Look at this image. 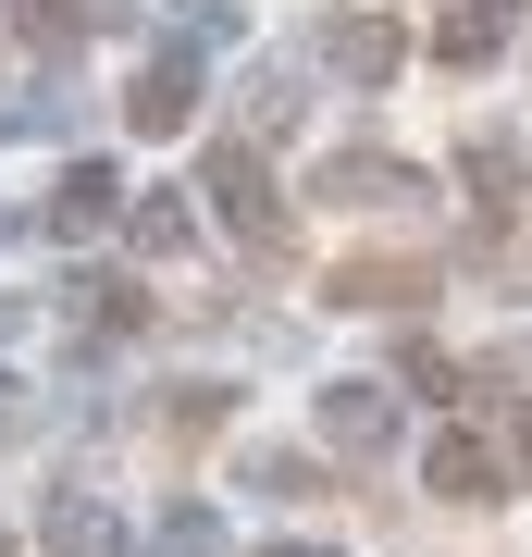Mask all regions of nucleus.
I'll return each mask as SVG.
<instances>
[{
  "instance_id": "f257e3e1",
  "label": "nucleus",
  "mask_w": 532,
  "mask_h": 557,
  "mask_svg": "<svg viewBox=\"0 0 532 557\" xmlns=\"http://www.w3.org/2000/svg\"><path fill=\"white\" fill-rule=\"evenodd\" d=\"M211 199H223V223H236L248 248H285V211H273V174H260L248 149H211Z\"/></svg>"
},
{
  "instance_id": "f03ea898",
  "label": "nucleus",
  "mask_w": 532,
  "mask_h": 557,
  "mask_svg": "<svg viewBox=\"0 0 532 557\" xmlns=\"http://www.w3.org/2000/svg\"><path fill=\"white\" fill-rule=\"evenodd\" d=\"M322 50H335V75H359V87H384L396 62H409V38H396L384 13H335V25H322Z\"/></svg>"
},
{
  "instance_id": "7ed1b4c3",
  "label": "nucleus",
  "mask_w": 532,
  "mask_h": 557,
  "mask_svg": "<svg viewBox=\"0 0 532 557\" xmlns=\"http://www.w3.org/2000/svg\"><path fill=\"white\" fill-rule=\"evenodd\" d=\"M124 112H137V124H149V137H174V124L198 112V62H186V50H161V62H149V75H137V100H124Z\"/></svg>"
},
{
  "instance_id": "20e7f679",
  "label": "nucleus",
  "mask_w": 532,
  "mask_h": 557,
  "mask_svg": "<svg viewBox=\"0 0 532 557\" xmlns=\"http://www.w3.org/2000/svg\"><path fill=\"white\" fill-rule=\"evenodd\" d=\"M421 285H434L421 260H347V273H335V298H347V310H409Z\"/></svg>"
},
{
  "instance_id": "39448f33",
  "label": "nucleus",
  "mask_w": 532,
  "mask_h": 557,
  "mask_svg": "<svg viewBox=\"0 0 532 557\" xmlns=\"http://www.w3.org/2000/svg\"><path fill=\"white\" fill-rule=\"evenodd\" d=\"M508 25H520V13H508V0H458V13H446V38H434V50L458 62V75H471V62H495V50H508Z\"/></svg>"
},
{
  "instance_id": "423d86ee",
  "label": "nucleus",
  "mask_w": 532,
  "mask_h": 557,
  "mask_svg": "<svg viewBox=\"0 0 532 557\" xmlns=\"http://www.w3.org/2000/svg\"><path fill=\"white\" fill-rule=\"evenodd\" d=\"M421 483H434V496H458V508H471V496H495V446H483V434H446L434 458H421Z\"/></svg>"
},
{
  "instance_id": "0eeeda50",
  "label": "nucleus",
  "mask_w": 532,
  "mask_h": 557,
  "mask_svg": "<svg viewBox=\"0 0 532 557\" xmlns=\"http://www.w3.org/2000/svg\"><path fill=\"white\" fill-rule=\"evenodd\" d=\"M112 199H124V186L99 174V161H75V174H62V199H50V223H62V236H99V223H112Z\"/></svg>"
},
{
  "instance_id": "6e6552de",
  "label": "nucleus",
  "mask_w": 532,
  "mask_h": 557,
  "mask_svg": "<svg viewBox=\"0 0 532 557\" xmlns=\"http://www.w3.org/2000/svg\"><path fill=\"white\" fill-rule=\"evenodd\" d=\"M322 421H335V446H384V397H372V384H335Z\"/></svg>"
},
{
  "instance_id": "1a4fd4ad",
  "label": "nucleus",
  "mask_w": 532,
  "mask_h": 557,
  "mask_svg": "<svg viewBox=\"0 0 532 557\" xmlns=\"http://www.w3.org/2000/svg\"><path fill=\"white\" fill-rule=\"evenodd\" d=\"M322 186H335V199H421V186H409V161H335Z\"/></svg>"
},
{
  "instance_id": "9d476101",
  "label": "nucleus",
  "mask_w": 532,
  "mask_h": 557,
  "mask_svg": "<svg viewBox=\"0 0 532 557\" xmlns=\"http://www.w3.org/2000/svg\"><path fill=\"white\" fill-rule=\"evenodd\" d=\"M13 25H25L38 50H62V38H75V13H62V0H13Z\"/></svg>"
},
{
  "instance_id": "9b49d317",
  "label": "nucleus",
  "mask_w": 532,
  "mask_h": 557,
  "mask_svg": "<svg viewBox=\"0 0 532 557\" xmlns=\"http://www.w3.org/2000/svg\"><path fill=\"white\" fill-rule=\"evenodd\" d=\"M0 434H25V384L13 372H0Z\"/></svg>"
},
{
  "instance_id": "f8f14e48",
  "label": "nucleus",
  "mask_w": 532,
  "mask_h": 557,
  "mask_svg": "<svg viewBox=\"0 0 532 557\" xmlns=\"http://www.w3.org/2000/svg\"><path fill=\"white\" fill-rule=\"evenodd\" d=\"M273 557H322V545H273Z\"/></svg>"
},
{
  "instance_id": "ddd939ff",
  "label": "nucleus",
  "mask_w": 532,
  "mask_h": 557,
  "mask_svg": "<svg viewBox=\"0 0 532 557\" xmlns=\"http://www.w3.org/2000/svg\"><path fill=\"white\" fill-rule=\"evenodd\" d=\"M0 557H13V545H0Z\"/></svg>"
}]
</instances>
